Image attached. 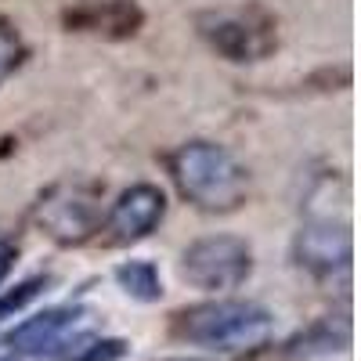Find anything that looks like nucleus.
I'll use <instances>...</instances> for the list:
<instances>
[{
	"label": "nucleus",
	"mask_w": 361,
	"mask_h": 361,
	"mask_svg": "<svg viewBox=\"0 0 361 361\" xmlns=\"http://www.w3.org/2000/svg\"><path fill=\"white\" fill-rule=\"evenodd\" d=\"M83 336H90V311H83V307H47V311L25 318L11 329L8 350L15 357L58 361Z\"/></svg>",
	"instance_id": "nucleus-4"
},
{
	"label": "nucleus",
	"mask_w": 361,
	"mask_h": 361,
	"mask_svg": "<svg viewBox=\"0 0 361 361\" xmlns=\"http://www.w3.org/2000/svg\"><path fill=\"white\" fill-rule=\"evenodd\" d=\"M116 282H119V289H123L127 296L141 300V304H156V300L163 296V279H159L156 264H148V260L119 264L116 267Z\"/></svg>",
	"instance_id": "nucleus-9"
},
{
	"label": "nucleus",
	"mask_w": 361,
	"mask_h": 361,
	"mask_svg": "<svg viewBox=\"0 0 361 361\" xmlns=\"http://www.w3.org/2000/svg\"><path fill=\"white\" fill-rule=\"evenodd\" d=\"M253 271V250L238 235H209L199 238L180 257V275L202 293H231Z\"/></svg>",
	"instance_id": "nucleus-3"
},
{
	"label": "nucleus",
	"mask_w": 361,
	"mask_h": 361,
	"mask_svg": "<svg viewBox=\"0 0 361 361\" xmlns=\"http://www.w3.org/2000/svg\"><path fill=\"white\" fill-rule=\"evenodd\" d=\"M177 192L202 214H231L250 195V173L224 145L188 141L170 156Z\"/></svg>",
	"instance_id": "nucleus-1"
},
{
	"label": "nucleus",
	"mask_w": 361,
	"mask_h": 361,
	"mask_svg": "<svg viewBox=\"0 0 361 361\" xmlns=\"http://www.w3.org/2000/svg\"><path fill=\"white\" fill-rule=\"evenodd\" d=\"M22 58H25V44L22 37L15 33V25L0 18V83H4L18 66H22Z\"/></svg>",
	"instance_id": "nucleus-10"
},
{
	"label": "nucleus",
	"mask_w": 361,
	"mask_h": 361,
	"mask_svg": "<svg viewBox=\"0 0 361 361\" xmlns=\"http://www.w3.org/2000/svg\"><path fill=\"white\" fill-rule=\"evenodd\" d=\"M11 264H15V243L0 235V286H4V279L11 275Z\"/></svg>",
	"instance_id": "nucleus-12"
},
{
	"label": "nucleus",
	"mask_w": 361,
	"mask_h": 361,
	"mask_svg": "<svg viewBox=\"0 0 361 361\" xmlns=\"http://www.w3.org/2000/svg\"><path fill=\"white\" fill-rule=\"evenodd\" d=\"M275 333V314L253 300H209L173 318V336L199 350L243 354L257 350Z\"/></svg>",
	"instance_id": "nucleus-2"
},
{
	"label": "nucleus",
	"mask_w": 361,
	"mask_h": 361,
	"mask_svg": "<svg viewBox=\"0 0 361 361\" xmlns=\"http://www.w3.org/2000/svg\"><path fill=\"white\" fill-rule=\"evenodd\" d=\"M47 286V279H29V282H22V286H15L11 293H4L0 296V318H11V314H18L29 300H33L40 289Z\"/></svg>",
	"instance_id": "nucleus-11"
},
{
	"label": "nucleus",
	"mask_w": 361,
	"mask_h": 361,
	"mask_svg": "<svg viewBox=\"0 0 361 361\" xmlns=\"http://www.w3.org/2000/svg\"><path fill=\"white\" fill-rule=\"evenodd\" d=\"M0 361H15V354H11L8 347H0Z\"/></svg>",
	"instance_id": "nucleus-13"
},
{
	"label": "nucleus",
	"mask_w": 361,
	"mask_h": 361,
	"mask_svg": "<svg viewBox=\"0 0 361 361\" xmlns=\"http://www.w3.org/2000/svg\"><path fill=\"white\" fill-rule=\"evenodd\" d=\"M37 221H40V228L51 238L73 246V243H83V238H90L98 231L102 202H98L94 192L83 188V185H62V188H54L47 199H40Z\"/></svg>",
	"instance_id": "nucleus-6"
},
{
	"label": "nucleus",
	"mask_w": 361,
	"mask_h": 361,
	"mask_svg": "<svg viewBox=\"0 0 361 361\" xmlns=\"http://www.w3.org/2000/svg\"><path fill=\"white\" fill-rule=\"evenodd\" d=\"M296 264L314 279H333L350 267V231L333 221H311L300 228L293 243Z\"/></svg>",
	"instance_id": "nucleus-8"
},
{
	"label": "nucleus",
	"mask_w": 361,
	"mask_h": 361,
	"mask_svg": "<svg viewBox=\"0 0 361 361\" xmlns=\"http://www.w3.org/2000/svg\"><path fill=\"white\" fill-rule=\"evenodd\" d=\"M199 33L228 62H257L275 44V25L257 8H221L199 18Z\"/></svg>",
	"instance_id": "nucleus-5"
},
{
	"label": "nucleus",
	"mask_w": 361,
	"mask_h": 361,
	"mask_svg": "<svg viewBox=\"0 0 361 361\" xmlns=\"http://www.w3.org/2000/svg\"><path fill=\"white\" fill-rule=\"evenodd\" d=\"M166 214V195L156 185H134L119 195L105 217V238L116 246H130L152 235Z\"/></svg>",
	"instance_id": "nucleus-7"
}]
</instances>
